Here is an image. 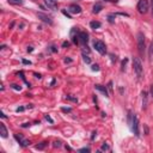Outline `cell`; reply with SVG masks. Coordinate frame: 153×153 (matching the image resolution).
<instances>
[{"label": "cell", "instance_id": "obj_17", "mask_svg": "<svg viewBox=\"0 0 153 153\" xmlns=\"http://www.w3.org/2000/svg\"><path fill=\"white\" fill-rule=\"evenodd\" d=\"M48 144L47 142H41L40 145H36V149H43Z\"/></svg>", "mask_w": 153, "mask_h": 153}, {"label": "cell", "instance_id": "obj_36", "mask_svg": "<svg viewBox=\"0 0 153 153\" xmlns=\"http://www.w3.org/2000/svg\"><path fill=\"white\" fill-rule=\"evenodd\" d=\"M65 62H72L71 59H65Z\"/></svg>", "mask_w": 153, "mask_h": 153}, {"label": "cell", "instance_id": "obj_3", "mask_svg": "<svg viewBox=\"0 0 153 153\" xmlns=\"http://www.w3.org/2000/svg\"><path fill=\"white\" fill-rule=\"evenodd\" d=\"M136 9L141 15H145V13H147V11L149 9V4H148L147 0H139L138 5H136Z\"/></svg>", "mask_w": 153, "mask_h": 153}, {"label": "cell", "instance_id": "obj_24", "mask_svg": "<svg viewBox=\"0 0 153 153\" xmlns=\"http://www.w3.org/2000/svg\"><path fill=\"white\" fill-rule=\"evenodd\" d=\"M127 61H128V60H127V59H125V60H123V62H122V71H125V66H126V64H127Z\"/></svg>", "mask_w": 153, "mask_h": 153}, {"label": "cell", "instance_id": "obj_4", "mask_svg": "<svg viewBox=\"0 0 153 153\" xmlns=\"http://www.w3.org/2000/svg\"><path fill=\"white\" fill-rule=\"evenodd\" d=\"M138 50H139L140 55H144V53H145V36L142 33L138 34Z\"/></svg>", "mask_w": 153, "mask_h": 153}, {"label": "cell", "instance_id": "obj_6", "mask_svg": "<svg viewBox=\"0 0 153 153\" xmlns=\"http://www.w3.org/2000/svg\"><path fill=\"white\" fill-rule=\"evenodd\" d=\"M71 15H79V13H81V7L79 6V5H77V4H71L70 6H68V10H67Z\"/></svg>", "mask_w": 153, "mask_h": 153}, {"label": "cell", "instance_id": "obj_13", "mask_svg": "<svg viewBox=\"0 0 153 153\" xmlns=\"http://www.w3.org/2000/svg\"><path fill=\"white\" fill-rule=\"evenodd\" d=\"M90 26H91V29H94V30H96V29H99V28L102 26V24H101V22L94 20V22H91V23H90Z\"/></svg>", "mask_w": 153, "mask_h": 153}, {"label": "cell", "instance_id": "obj_14", "mask_svg": "<svg viewBox=\"0 0 153 153\" xmlns=\"http://www.w3.org/2000/svg\"><path fill=\"white\" fill-rule=\"evenodd\" d=\"M102 10H103V6H102V4H99V3H97V4L94 6V13H99Z\"/></svg>", "mask_w": 153, "mask_h": 153}, {"label": "cell", "instance_id": "obj_35", "mask_svg": "<svg viewBox=\"0 0 153 153\" xmlns=\"http://www.w3.org/2000/svg\"><path fill=\"white\" fill-rule=\"evenodd\" d=\"M33 50H34V49H33V47H29V48H28V53H29V51H30V53H31Z\"/></svg>", "mask_w": 153, "mask_h": 153}, {"label": "cell", "instance_id": "obj_1", "mask_svg": "<svg viewBox=\"0 0 153 153\" xmlns=\"http://www.w3.org/2000/svg\"><path fill=\"white\" fill-rule=\"evenodd\" d=\"M129 123H131V127H132V131L134 132V134L136 136L140 135V131H139V118L135 114H132L129 112Z\"/></svg>", "mask_w": 153, "mask_h": 153}, {"label": "cell", "instance_id": "obj_15", "mask_svg": "<svg viewBox=\"0 0 153 153\" xmlns=\"http://www.w3.org/2000/svg\"><path fill=\"white\" fill-rule=\"evenodd\" d=\"M147 107V92H142V108L145 109Z\"/></svg>", "mask_w": 153, "mask_h": 153}, {"label": "cell", "instance_id": "obj_18", "mask_svg": "<svg viewBox=\"0 0 153 153\" xmlns=\"http://www.w3.org/2000/svg\"><path fill=\"white\" fill-rule=\"evenodd\" d=\"M148 56H149V59H152V57H153V41L151 42V46H149V53H148Z\"/></svg>", "mask_w": 153, "mask_h": 153}, {"label": "cell", "instance_id": "obj_22", "mask_svg": "<svg viewBox=\"0 0 153 153\" xmlns=\"http://www.w3.org/2000/svg\"><path fill=\"white\" fill-rule=\"evenodd\" d=\"M92 71H99V66L98 65H92Z\"/></svg>", "mask_w": 153, "mask_h": 153}, {"label": "cell", "instance_id": "obj_7", "mask_svg": "<svg viewBox=\"0 0 153 153\" xmlns=\"http://www.w3.org/2000/svg\"><path fill=\"white\" fill-rule=\"evenodd\" d=\"M88 41V35L85 31H78V42L81 44H86Z\"/></svg>", "mask_w": 153, "mask_h": 153}, {"label": "cell", "instance_id": "obj_33", "mask_svg": "<svg viewBox=\"0 0 153 153\" xmlns=\"http://www.w3.org/2000/svg\"><path fill=\"white\" fill-rule=\"evenodd\" d=\"M46 118H47V120H48V121H49V122H51V123H53V120H51V118H50V117H49V116H48V115H47V116H46Z\"/></svg>", "mask_w": 153, "mask_h": 153}, {"label": "cell", "instance_id": "obj_28", "mask_svg": "<svg viewBox=\"0 0 153 153\" xmlns=\"http://www.w3.org/2000/svg\"><path fill=\"white\" fill-rule=\"evenodd\" d=\"M62 13H64V15H65V16H67V17H68V18H71V15H70V12H66V11H65V10H64V11H62Z\"/></svg>", "mask_w": 153, "mask_h": 153}, {"label": "cell", "instance_id": "obj_20", "mask_svg": "<svg viewBox=\"0 0 153 153\" xmlns=\"http://www.w3.org/2000/svg\"><path fill=\"white\" fill-rule=\"evenodd\" d=\"M66 98H67V99H70V101H73V102H75V103L78 102V98H75V97H72V96H67Z\"/></svg>", "mask_w": 153, "mask_h": 153}, {"label": "cell", "instance_id": "obj_8", "mask_svg": "<svg viewBox=\"0 0 153 153\" xmlns=\"http://www.w3.org/2000/svg\"><path fill=\"white\" fill-rule=\"evenodd\" d=\"M15 139L20 144L22 147H28V146L30 145V141L26 140V139H24V138H23L22 135H19V134H15Z\"/></svg>", "mask_w": 153, "mask_h": 153}, {"label": "cell", "instance_id": "obj_16", "mask_svg": "<svg viewBox=\"0 0 153 153\" xmlns=\"http://www.w3.org/2000/svg\"><path fill=\"white\" fill-rule=\"evenodd\" d=\"M7 1L12 5H23L24 4V0H7Z\"/></svg>", "mask_w": 153, "mask_h": 153}, {"label": "cell", "instance_id": "obj_25", "mask_svg": "<svg viewBox=\"0 0 153 153\" xmlns=\"http://www.w3.org/2000/svg\"><path fill=\"white\" fill-rule=\"evenodd\" d=\"M54 147H61V142L60 141H55L54 142Z\"/></svg>", "mask_w": 153, "mask_h": 153}, {"label": "cell", "instance_id": "obj_11", "mask_svg": "<svg viewBox=\"0 0 153 153\" xmlns=\"http://www.w3.org/2000/svg\"><path fill=\"white\" fill-rule=\"evenodd\" d=\"M95 88L97 90V91H99L101 94H103L105 97H109V94H108V90H107V87L105 86H103V85H99V84H97V85H95Z\"/></svg>", "mask_w": 153, "mask_h": 153}, {"label": "cell", "instance_id": "obj_19", "mask_svg": "<svg viewBox=\"0 0 153 153\" xmlns=\"http://www.w3.org/2000/svg\"><path fill=\"white\" fill-rule=\"evenodd\" d=\"M84 61H85L86 64H90V62H91V59H90L88 56H86V55L84 54Z\"/></svg>", "mask_w": 153, "mask_h": 153}, {"label": "cell", "instance_id": "obj_27", "mask_svg": "<svg viewBox=\"0 0 153 153\" xmlns=\"http://www.w3.org/2000/svg\"><path fill=\"white\" fill-rule=\"evenodd\" d=\"M149 92H151V97L153 99V85H151V88H149Z\"/></svg>", "mask_w": 153, "mask_h": 153}, {"label": "cell", "instance_id": "obj_21", "mask_svg": "<svg viewBox=\"0 0 153 153\" xmlns=\"http://www.w3.org/2000/svg\"><path fill=\"white\" fill-rule=\"evenodd\" d=\"M61 110L65 111V112H71V111H72V109H71V108H61Z\"/></svg>", "mask_w": 153, "mask_h": 153}, {"label": "cell", "instance_id": "obj_10", "mask_svg": "<svg viewBox=\"0 0 153 153\" xmlns=\"http://www.w3.org/2000/svg\"><path fill=\"white\" fill-rule=\"evenodd\" d=\"M44 4L48 9L50 10H57V3H56V0H44Z\"/></svg>", "mask_w": 153, "mask_h": 153}, {"label": "cell", "instance_id": "obj_38", "mask_svg": "<svg viewBox=\"0 0 153 153\" xmlns=\"http://www.w3.org/2000/svg\"><path fill=\"white\" fill-rule=\"evenodd\" d=\"M152 11H153V0H152Z\"/></svg>", "mask_w": 153, "mask_h": 153}, {"label": "cell", "instance_id": "obj_2", "mask_svg": "<svg viewBox=\"0 0 153 153\" xmlns=\"http://www.w3.org/2000/svg\"><path fill=\"white\" fill-rule=\"evenodd\" d=\"M133 67H134V71L136 73V77L139 79H141L142 73H144V67H142L141 60L139 57H133Z\"/></svg>", "mask_w": 153, "mask_h": 153}, {"label": "cell", "instance_id": "obj_34", "mask_svg": "<svg viewBox=\"0 0 153 153\" xmlns=\"http://www.w3.org/2000/svg\"><path fill=\"white\" fill-rule=\"evenodd\" d=\"M68 44H70L68 42H64V43H62V47H68Z\"/></svg>", "mask_w": 153, "mask_h": 153}, {"label": "cell", "instance_id": "obj_5", "mask_svg": "<svg viewBox=\"0 0 153 153\" xmlns=\"http://www.w3.org/2000/svg\"><path fill=\"white\" fill-rule=\"evenodd\" d=\"M94 47L95 49L101 54V55H105L107 53V47H105V43L102 42V41H95L94 42Z\"/></svg>", "mask_w": 153, "mask_h": 153}, {"label": "cell", "instance_id": "obj_32", "mask_svg": "<svg viewBox=\"0 0 153 153\" xmlns=\"http://www.w3.org/2000/svg\"><path fill=\"white\" fill-rule=\"evenodd\" d=\"M24 109H25V108H23V107H20V108H18V109H17L16 111H17V112H19V111H23Z\"/></svg>", "mask_w": 153, "mask_h": 153}, {"label": "cell", "instance_id": "obj_31", "mask_svg": "<svg viewBox=\"0 0 153 153\" xmlns=\"http://www.w3.org/2000/svg\"><path fill=\"white\" fill-rule=\"evenodd\" d=\"M23 64H25V65H30L31 62H30V61H28V60H23Z\"/></svg>", "mask_w": 153, "mask_h": 153}, {"label": "cell", "instance_id": "obj_26", "mask_svg": "<svg viewBox=\"0 0 153 153\" xmlns=\"http://www.w3.org/2000/svg\"><path fill=\"white\" fill-rule=\"evenodd\" d=\"M114 17H115V15H110V16L108 17V18H109V22H110V23H112V22H114V19H112Z\"/></svg>", "mask_w": 153, "mask_h": 153}, {"label": "cell", "instance_id": "obj_37", "mask_svg": "<svg viewBox=\"0 0 153 153\" xmlns=\"http://www.w3.org/2000/svg\"><path fill=\"white\" fill-rule=\"evenodd\" d=\"M104 1H110V3H115L116 0H104Z\"/></svg>", "mask_w": 153, "mask_h": 153}, {"label": "cell", "instance_id": "obj_12", "mask_svg": "<svg viewBox=\"0 0 153 153\" xmlns=\"http://www.w3.org/2000/svg\"><path fill=\"white\" fill-rule=\"evenodd\" d=\"M0 134H1V136L3 138H7V129H6V127H5V125L3 123V122H1V123H0Z\"/></svg>", "mask_w": 153, "mask_h": 153}, {"label": "cell", "instance_id": "obj_23", "mask_svg": "<svg viewBox=\"0 0 153 153\" xmlns=\"http://www.w3.org/2000/svg\"><path fill=\"white\" fill-rule=\"evenodd\" d=\"M108 149H110V147H109L108 145H105V144H104V145L102 146V151H108Z\"/></svg>", "mask_w": 153, "mask_h": 153}, {"label": "cell", "instance_id": "obj_29", "mask_svg": "<svg viewBox=\"0 0 153 153\" xmlns=\"http://www.w3.org/2000/svg\"><path fill=\"white\" fill-rule=\"evenodd\" d=\"M79 152H90V148H81L79 149Z\"/></svg>", "mask_w": 153, "mask_h": 153}, {"label": "cell", "instance_id": "obj_9", "mask_svg": "<svg viewBox=\"0 0 153 153\" xmlns=\"http://www.w3.org/2000/svg\"><path fill=\"white\" fill-rule=\"evenodd\" d=\"M37 17H38V18H40L42 22H44V23H47V24H49V25H51V24H53V19H51L49 16L44 15V13L38 12V13H37Z\"/></svg>", "mask_w": 153, "mask_h": 153}, {"label": "cell", "instance_id": "obj_30", "mask_svg": "<svg viewBox=\"0 0 153 153\" xmlns=\"http://www.w3.org/2000/svg\"><path fill=\"white\" fill-rule=\"evenodd\" d=\"M12 88H15V90H20V86H18V85H12Z\"/></svg>", "mask_w": 153, "mask_h": 153}]
</instances>
